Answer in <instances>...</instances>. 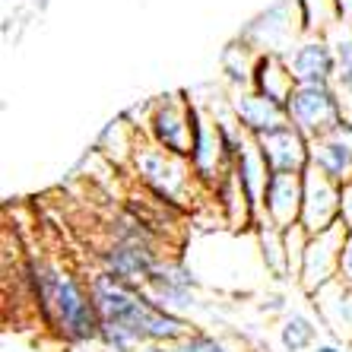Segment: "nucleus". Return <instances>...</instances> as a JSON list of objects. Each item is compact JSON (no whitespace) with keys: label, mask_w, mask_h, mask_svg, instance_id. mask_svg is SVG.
I'll return each instance as SVG.
<instances>
[{"label":"nucleus","mask_w":352,"mask_h":352,"mask_svg":"<svg viewBox=\"0 0 352 352\" xmlns=\"http://www.w3.org/2000/svg\"><path fill=\"white\" fill-rule=\"evenodd\" d=\"M286 64L292 70L295 82H333L336 58L327 35H302V41L286 54Z\"/></svg>","instance_id":"obj_13"},{"label":"nucleus","mask_w":352,"mask_h":352,"mask_svg":"<svg viewBox=\"0 0 352 352\" xmlns=\"http://www.w3.org/2000/svg\"><path fill=\"white\" fill-rule=\"evenodd\" d=\"M295 86H298V82H295L292 70H289V64H286V54H261L251 89H257L261 96L273 98L279 105H286L289 98H292Z\"/></svg>","instance_id":"obj_20"},{"label":"nucleus","mask_w":352,"mask_h":352,"mask_svg":"<svg viewBox=\"0 0 352 352\" xmlns=\"http://www.w3.org/2000/svg\"><path fill=\"white\" fill-rule=\"evenodd\" d=\"M295 7H298L305 35H327L343 19L340 0H295Z\"/></svg>","instance_id":"obj_22"},{"label":"nucleus","mask_w":352,"mask_h":352,"mask_svg":"<svg viewBox=\"0 0 352 352\" xmlns=\"http://www.w3.org/2000/svg\"><path fill=\"white\" fill-rule=\"evenodd\" d=\"M29 283L45 324L64 343H98V311L92 305L89 283L58 263H29Z\"/></svg>","instance_id":"obj_2"},{"label":"nucleus","mask_w":352,"mask_h":352,"mask_svg":"<svg viewBox=\"0 0 352 352\" xmlns=\"http://www.w3.org/2000/svg\"><path fill=\"white\" fill-rule=\"evenodd\" d=\"M311 352H349L346 343H336V340H327V343H318Z\"/></svg>","instance_id":"obj_26"},{"label":"nucleus","mask_w":352,"mask_h":352,"mask_svg":"<svg viewBox=\"0 0 352 352\" xmlns=\"http://www.w3.org/2000/svg\"><path fill=\"white\" fill-rule=\"evenodd\" d=\"M232 175L238 178V184H241V190H245L248 204L254 206V213L261 216L263 210V197H267V184H270L273 172L270 165H267V159H263L261 146H257V140L251 137L241 146V153L235 156V162H232Z\"/></svg>","instance_id":"obj_16"},{"label":"nucleus","mask_w":352,"mask_h":352,"mask_svg":"<svg viewBox=\"0 0 352 352\" xmlns=\"http://www.w3.org/2000/svg\"><path fill=\"white\" fill-rule=\"evenodd\" d=\"M168 352H245V346L222 333H213V330L194 327L181 336L178 343L168 346Z\"/></svg>","instance_id":"obj_23"},{"label":"nucleus","mask_w":352,"mask_h":352,"mask_svg":"<svg viewBox=\"0 0 352 352\" xmlns=\"http://www.w3.org/2000/svg\"><path fill=\"white\" fill-rule=\"evenodd\" d=\"M232 111H235L238 124L245 127L248 137H267V133L289 127V111L286 105H279L273 98L261 96L257 89H232Z\"/></svg>","instance_id":"obj_10"},{"label":"nucleus","mask_w":352,"mask_h":352,"mask_svg":"<svg viewBox=\"0 0 352 352\" xmlns=\"http://www.w3.org/2000/svg\"><path fill=\"white\" fill-rule=\"evenodd\" d=\"M89 295L98 311V324L131 330L140 343L172 346L188 330H194L188 318H178V314L159 308L143 289L127 286L105 270L89 279Z\"/></svg>","instance_id":"obj_1"},{"label":"nucleus","mask_w":352,"mask_h":352,"mask_svg":"<svg viewBox=\"0 0 352 352\" xmlns=\"http://www.w3.org/2000/svg\"><path fill=\"white\" fill-rule=\"evenodd\" d=\"M311 165L320 168L330 181H336L340 188L352 184V146L336 133L311 140Z\"/></svg>","instance_id":"obj_18"},{"label":"nucleus","mask_w":352,"mask_h":352,"mask_svg":"<svg viewBox=\"0 0 352 352\" xmlns=\"http://www.w3.org/2000/svg\"><path fill=\"white\" fill-rule=\"evenodd\" d=\"M82 349H86V343H80V352H82ZM89 352H105V349H102V343H92Z\"/></svg>","instance_id":"obj_28"},{"label":"nucleus","mask_w":352,"mask_h":352,"mask_svg":"<svg viewBox=\"0 0 352 352\" xmlns=\"http://www.w3.org/2000/svg\"><path fill=\"white\" fill-rule=\"evenodd\" d=\"M340 279L352 286V235H346L343 254H340Z\"/></svg>","instance_id":"obj_24"},{"label":"nucleus","mask_w":352,"mask_h":352,"mask_svg":"<svg viewBox=\"0 0 352 352\" xmlns=\"http://www.w3.org/2000/svg\"><path fill=\"white\" fill-rule=\"evenodd\" d=\"M188 159H190V165H194L200 184L210 190L219 188L232 172V156H229V149H226L219 124L200 105H194V146H190Z\"/></svg>","instance_id":"obj_6"},{"label":"nucleus","mask_w":352,"mask_h":352,"mask_svg":"<svg viewBox=\"0 0 352 352\" xmlns=\"http://www.w3.org/2000/svg\"><path fill=\"white\" fill-rule=\"evenodd\" d=\"M340 222L346 226V232L352 235V184L343 188V204H340Z\"/></svg>","instance_id":"obj_25"},{"label":"nucleus","mask_w":352,"mask_h":352,"mask_svg":"<svg viewBox=\"0 0 352 352\" xmlns=\"http://www.w3.org/2000/svg\"><path fill=\"white\" fill-rule=\"evenodd\" d=\"M263 159L270 165V172H295L302 175L308 165H311V140L298 133L289 124V127H279V131L267 133V137L257 140Z\"/></svg>","instance_id":"obj_14"},{"label":"nucleus","mask_w":352,"mask_h":352,"mask_svg":"<svg viewBox=\"0 0 352 352\" xmlns=\"http://www.w3.org/2000/svg\"><path fill=\"white\" fill-rule=\"evenodd\" d=\"M146 133L168 153L190 156L194 146V102L184 96H162L149 102Z\"/></svg>","instance_id":"obj_5"},{"label":"nucleus","mask_w":352,"mask_h":352,"mask_svg":"<svg viewBox=\"0 0 352 352\" xmlns=\"http://www.w3.org/2000/svg\"><path fill=\"white\" fill-rule=\"evenodd\" d=\"M327 41L336 58L333 89L340 92V102L346 108V118L352 121V19H340L327 32Z\"/></svg>","instance_id":"obj_19"},{"label":"nucleus","mask_w":352,"mask_h":352,"mask_svg":"<svg viewBox=\"0 0 352 352\" xmlns=\"http://www.w3.org/2000/svg\"><path fill=\"white\" fill-rule=\"evenodd\" d=\"M320 320L308 311H286L279 320V346L283 352H311L320 343Z\"/></svg>","instance_id":"obj_21"},{"label":"nucleus","mask_w":352,"mask_h":352,"mask_svg":"<svg viewBox=\"0 0 352 352\" xmlns=\"http://www.w3.org/2000/svg\"><path fill=\"white\" fill-rule=\"evenodd\" d=\"M102 263H105V273H111L115 279L127 283V286L143 289L153 276V270L159 267V257L153 254V248L140 238H124L118 245H111L102 254Z\"/></svg>","instance_id":"obj_11"},{"label":"nucleus","mask_w":352,"mask_h":352,"mask_svg":"<svg viewBox=\"0 0 352 352\" xmlns=\"http://www.w3.org/2000/svg\"><path fill=\"white\" fill-rule=\"evenodd\" d=\"M197 286L200 279L190 270L188 261H159V267L153 270L149 283L143 286V292L165 311L178 314V318H188L200 308V298H197Z\"/></svg>","instance_id":"obj_7"},{"label":"nucleus","mask_w":352,"mask_h":352,"mask_svg":"<svg viewBox=\"0 0 352 352\" xmlns=\"http://www.w3.org/2000/svg\"><path fill=\"white\" fill-rule=\"evenodd\" d=\"M302 200H305V181L295 172H273L270 184H267V197H263V210L270 222H276L279 229H292L302 222Z\"/></svg>","instance_id":"obj_15"},{"label":"nucleus","mask_w":352,"mask_h":352,"mask_svg":"<svg viewBox=\"0 0 352 352\" xmlns=\"http://www.w3.org/2000/svg\"><path fill=\"white\" fill-rule=\"evenodd\" d=\"M346 235H349V232H346L343 222H336L330 229L311 235L308 251H305V261H302V270H298V279H295L298 289H302L308 298H311L314 292H320L327 283L340 279V254H343Z\"/></svg>","instance_id":"obj_8"},{"label":"nucleus","mask_w":352,"mask_h":352,"mask_svg":"<svg viewBox=\"0 0 352 352\" xmlns=\"http://www.w3.org/2000/svg\"><path fill=\"white\" fill-rule=\"evenodd\" d=\"M137 352H168V346H159V343H146V346H140Z\"/></svg>","instance_id":"obj_27"},{"label":"nucleus","mask_w":352,"mask_h":352,"mask_svg":"<svg viewBox=\"0 0 352 352\" xmlns=\"http://www.w3.org/2000/svg\"><path fill=\"white\" fill-rule=\"evenodd\" d=\"M131 162H133V168H137L140 181H143L159 200H165V204L184 206L190 197H194L197 188H204L188 156L168 153V149H162L159 143H153V140H146V137L137 140V149H133Z\"/></svg>","instance_id":"obj_3"},{"label":"nucleus","mask_w":352,"mask_h":352,"mask_svg":"<svg viewBox=\"0 0 352 352\" xmlns=\"http://www.w3.org/2000/svg\"><path fill=\"white\" fill-rule=\"evenodd\" d=\"M254 241H257V257H261L267 276L273 279H289L292 267H289V251H286V229H279L276 222H270L267 216H257L254 226Z\"/></svg>","instance_id":"obj_17"},{"label":"nucleus","mask_w":352,"mask_h":352,"mask_svg":"<svg viewBox=\"0 0 352 352\" xmlns=\"http://www.w3.org/2000/svg\"><path fill=\"white\" fill-rule=\"evenodd\" d=\"M311 308L320 327L333 336L336 343L352 346V286L343 279H333L320 292L311 295Z\"/></svg>","instance_id":"obj_12"},{"label":"nucleus","mask_w":352,"mask_h":352,"mask_svg":"<svg viewBox=\"0 0 352 352\" xmlns=\"http://www.w3.org/2000/svg\"><path fill=\"white\" fill-rule=\"evenodd\" d=\"M289 124L308 140L327 137L346 121V108L340 102V92L333 82H305L295 86L292 98L286 102Z\"/></svg>","instance_id":"obj_4"},{"label":"nucleus","mask_w":352,"mask_h":352,"mask_svg":"<svg viewBox=\"0 0 352 352\" xmlns=\"http://www.w3.org/2000/svg\"><path fill=\"white\" fill-rule=\"evenodd\" d=\"M305 181V200H302V222L308 235H318V232L330 229L340 222V204H343V188L330 181L327 175L308 165L302 172Z\"/></svg>","instance_id":"obj_9"}]
</instances>
